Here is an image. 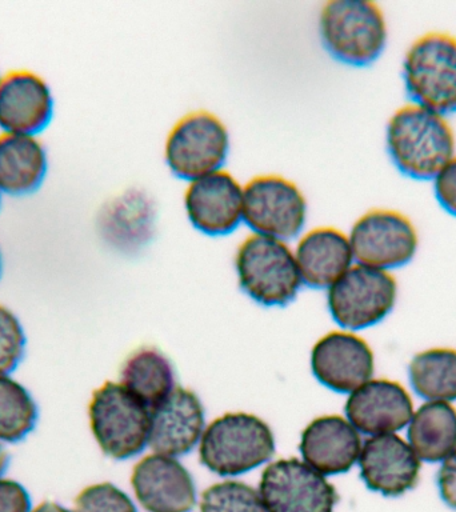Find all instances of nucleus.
I'll return each instance as SVG.
<instances>
[{"instance_id": "10", "label": "nucleus", "mask_w": 456, "mask_h": 512, "mask_svg": "<svg viewBox=\"0 0 456 512\" xmlns=\"http://www.w3.org/2000/svg\"><path fill=\"white\" fill-rule=\"evenodd\" d=\"M258 491L267 512H334L339 502L334 484L298 458L268 464Z\"/></svg>"}, {"instance_id": "20", "label": "nucleus", "mask_w": 456, "mask_h": 512, "mask_svg": "<svg viewBox=\"0 0 456 512\" xmlns=\"http://www.w3.org/2000/svg\"><path fill=\"white\" fill-rule=\"evenodd\" d=\"M294 255L302 282L319 290L330 288L354 264L348 235L332 227L308 232Z\"/></svg>"}, {"instance_id": "28", "label": "nucleus", "mask_w": 456, "mask_h": 512, "mask_svg": "<svg viewBox=\"0 0 456 512\" xmlns=\"http://www.w3.org/2000/svg\"><path fill=\"white\" fill-rule=\"evenodd\" d=\"M72 512H138L126 492L104 482L84 488L75 499Z\"/></svg>"}, {"instance_id": "19", "label": "nucleus", "mask_w": 456, "mask_h": 512, "mask_svg": "<svg viewBox=\"0 0 456 512\" xmlns=\"http://www.w3.org/2000/svg\"><path fill=\"white\" fill-rule=\"evenodd\" d=\"M362 434L346 416L323 415L308 423L300 436L303 462L324 476L346 474L358 464Z\"/></svg>"}, {"instance_id": "8", "label": "nucleus", "mask_w": 456, "mask_h": 512, "mask_svg": "<svg viewBox=\"0 0 456 512\" xmlns=\"http://www.w3.org/2000/svg\"><path fill=\"white\" fill-rule=\"evenodd\" d=\"M348 239L354 262L388 272L406 267L419 250L414 222L391 208H374L360 216Z\"/></svg>"}, {"instance_id": "30", "label": "nucleus", "mask_w": 456, "mask_h": 512, "mask_svg": "<svg viewBox=\"0 0 456 512\" xmlns=\"http://www.w3.org/2000/svg\"><path fill=\"white\" fill-rule=\"evenodd\" d=\"M436 202L456 218V155L432 180Z\"/></svg>"}, {"instance_id": "2", "label": "nucleus", "mask_w": 456, "mask_h": 512, "mask_svg": "<svg viewBox=\"0 0 456 512\" xmlns=\"http://www.w3.org/2000/svg\"><path fill=\"white\" fill-rule=\"evenodd\" d=\"M198 448L207 470L219 476L242 475L274 456V432L259 416L228 412L204 428Z\"/></svg>"}, {"instance_id": "34", "label": "nucleus", "mask_w": 456, "mask_h": 512, "mask_svg": "<svg viewBox=\"0 0 456 512\" xmlns=\"http://www.w3.org/2000/svg\"><path fill=\"white\" fill-rule=\"evenodd\" d=\"M8 467V454L7 451L4 450L3 444L0 443V478H2L4 472H6Z\"/></svg>"}, {"instance_id": "35", "label": "nucleus", "mask_w": 456, "mask_h": 512, "mask_svg": "<svg viewBox=\"0 0 456 512\" xmlns=\"http://www.w3.org/2000/svg\"><path fill=\"white\" fill-rule=\"evenodd\" d=\"M2 270H3V258H2V251H0V276H2Z\"/></svg>"}, {"instance_id": "21", "label": "nucleus", "mask_w": 456, "mask_h": 512, "mask_svg": "<svg viewBox=\"0 0 456 512\" xmlns=\"http://www.w3.org/2000/svg\"><path fill=\"white\" fill-rule=\"evenodd\" d=\"M48 174V155L39 136L0 134V194H35Z\"/></svg>"}, {"instance_id": "36", "label": "nucleus", "mask_w": 456, "mask_h": 512, "mask_svg": "<svg viewBox=\"0 0 456 512\" xmlns=\"http://www.w3.org/2000/svg\"><path fill=\"white\" fill-rule=\"evenodd\" d=\"M2 198H3V195L0 194V206H2Z\"/></svg>"}, {"instance_id": "7", "label": "nucleus", "mask_w": 456, "mask_h": 512, "mask_svg": "<svg viewBox=\"0 0 456 512\" xmlns=\"http://www.w3.org/2000/svg\"><path fill=\"white\" fill-rule=\"evenodd\" d=\"M399 284L392 272L352 264L327 292L332 319L346 331L382 323L398 302Z\"/></svg>"}, {"instance_id": "1", "label": "nucleus", "mask_w": 456, "mask_h": 512, "mask_svg": "<svg viewBox=\"0 0 456 512\" xmlns=\"http://www.w3.org/2000/svg\"><path fill=\"white\" fill-rule=\"evenodd\" d=\"M386 148L400 174L432 182L456 155V135L448 116L408 102L388 120Z\"/></svg>"}, {"instance_id": "9", "label": "nucleus", "mask_w": 456, "mask_h": 512, "mask_svg": "<svg viewBox=\"0 0 456 512\" xmlns=\"http://www.w3.org/2000/svg\"><path fill=\"white\" fill-rule=\"evenodd\" d=\"M230 150L227 128L207 111L191 112L168 134L166 162L180 179L196 180L220 171Z\"/></svg>"}, {"instance_id": "25", "label": "nucleus", "mask_w": 456, "mask_h": 512, "mask_svg": "<svg viewBox=\"0 0 456 512\" xmlns=\"http://www.w3.org/2000/svg\"><path fill=\"white\" fill-rule=\"evenodd\" d=\"M120 383L150 410L176 387L170 360L152 347L140 348L128 356L120 372Z\"/></svg>"}, {"instance_id": "6", "label": "nucleus", "mask_w": 456, "mask_h": 512, "mask_svg": "<svg viewBox=\"0 0 456 512\" xmlns=\"http://www.w3.org/2000/svg\"><path fill=\"white\" fill-rule=\"evenodd\" d=\"M235 266L242 290L262 306H286L302 284L295 255L283 240L248 236L240 244Z\"/></svg>"}, {"instance_id": "16", "label": "nucleus", "mask_w": 456, "mask_h": 512, "mask_svg": "<svg viewBox=\"0 0 456 512\" xmlns=\"http://www.w3.org/2000/svg\"><path fill=\"white\" fill-rule=\"evenodd\" d=\"M131 486L148 512H191L196 504L194 478L174 456H144L132 470Z\"/></svg>"}, {"instance_id": "22", "label": "nucleus", "mask_w": 456, "mask_h": 512, "mask_svg": "<svg viewBox=\"0 0 456 512\" xmlns=\"http://www.w3.org/2000/svg\"><path fill=\"white\" fill-rule=\"evenodd\" d=\"M404 431V438L423 463L443 462L456 450L455 403L422 402Z\"/></svg>"}, {"instance_id": "5", "label": "nucleus", "mask_w": 456, "mask_h": 512, "mask_svg": "<svg viewBox=\"0 0 456 512\" xmlns=\"http://www.w3.org/2000/svg\"><path fill=\"white\" fill-rule=\"evenodd\" d=\"M90 427L100 450L116 460L134 458L150 436V408L122 383L106 382L92 395Z\"/></svg>"}, {"instance_id": "33", "label": "nucleus", "mask_w": 456, "mask_h": 512, "mask_svg": "<svg viewBox=\"0 0 456 512\" xmlns=\"http://www.w3.org/2000/svg\"><path fill=\"white\" fill-rule=\"evenodd\" d=\"M31 512H72L67 510L66 507L60 506V504L55 502H44L39 504L38 507L34 508Z\"/></svg>"}, {"instance_id": "18", "label": "nucleus", "mask_w": 456, "mask_h": 512, "mask_svg": "<svg viewBox=\"0 0 456 512\" xmlns=\"http://www.w3.org/2000/svg\"><path fill=\"white\" fill-rule=\"evenodd\" d=\"M188 219L203 234H231L243 219V188L224 171L192 180L184 196Z\"/></svg>"}, {"instance_id": "27", "label": "nucleus", "mask_w": 456, "mask_h": 512, "mask_svg": "<svg viewBox=\"0 0 456 512\" xmlns=\"http://www.w3.org/2000/svg\"><path fill=\"white\" fill-rule=\"evenodd\" d=\"M200 512H267L262 496L250 484L223 480L203 492Z\"/></svg>"}, {"instance_id": "32", "label": "nucleus", "mask_w": 456, "mask_h": 512, "mask_svg": "<svg viewBox=\"0 0 456 512\" xmlns=\"http://www.w3.org/2000/svg\"><path fill=\"white\" fill-rule=\"evenodd\" d=\"M436 486L444 504L456 511V450L439 463Z\"/></svg>"}, {"instance_id": "3", "label": "nucleus", "mask_w": 456, "mask_h": 512, "mask_svg": "<svg viewBox=\"0 0 456 512\" xmlns=\"http://www.w3.org/2000/svg\"><path fill=\"white\" fill-rule=\"evenodd\" d=\"M319 32L332 58L352 67L375 63L386 50L388 26L378 4L331 0L320 12Z\"/></svg>"}, {"instance_id": "29", "label": "nucleus", "mask_w": 456, "mask_h": 512, "mask_svg": "<svg viewBox=\"0 0 456 512\" xmlns=\"http://www.w3.org/2000/svg\"><path fill=\"white\" fill-rule=\"evenodd\" d=\"M26 335L18 316L0 304V376L10 375L24 355Z\"/></svg>"}, {"instance_id": "23", "label": "nucleus", "mask_w": 456, "mask_h": 512, "mask_svg": "<svg viewBox=\"0 0 456 512\" xmlns=\"http://www.w3.org/2000/svg\"><path fill=\"white\" fill-rule=\"evenodd\" d=\"M100 224L108 242L119 250H140L154 231V204L142 191H128L108 204Z\"/></svg>"}, {"instance_id": "37", "label": "nucleus", "mask_w": 456, "mask_h": 512, "mask_svg": "<svg viewBox=\"0 0 456 512\" xmlns=\"http://www.w3.org/2000/svg\"><path fill=\"white\" fill-rule=\"evenodd\" d=\"M2 75H3L2 72H0V78H2Z\"/></svg>"}, {"instance_id": "12", "label": "nucleus", "mask_w": 456, "mask_h": 512, "mask_svg": "<svg viewBox=\"0 0 456 512\" xmlns=\"http://www.w3.org/2000/svg\"><path fill=\"white\" fill-rule=\"evenodd\" d=\"M358 466L368 490L394 499L418 486L423 462L402 434H388L363 440Z\"/></svg>"}, {"instance_id": "17", "label": "nucleus", "mask_w": 456, "mask_h": 512, "mask_svg": "<svg viewBox=\"0 0 456 512\" xmlns=\"http://www.w3.org/2000/svg\"><path fill=\"white\" fill-rule=\"evenodd\" d=\"M206 428V416L198 395L183 387L150 410L148 446L156 454L183 456L199 446Z\"/></svg>"}, {"instance_id": "24", "label": "nucleus", "mask_w": 456, "mask_h": 512, "mask_svg": "<svg viewBox=\"0 0 456 512\" xmlns=\"http://www.w3.org/2000/svg\"><path fill=\"white\" fill-rule=\"evenodd\" d=\"M412 394L423 402H456V348L430 347L416 352L407 367Z\"/></svg>"}, {"instance_id": "31", "label": "nucleus", "mask_w": 456, "mask_h": 512, "mask_svg": "<svg viewBox=\"0 0 456 512\" xmlns=\"http://www.w3.org/2000/svg\"><path fill=\"white\" fill-rule=\"evenodd\" d=\"M32 503L26 488L14 479L0 478V512H31Z\"/></svg>"}, {"instance_id": "26", "label": "nucleus", "mask_w": 456, "mask_h": 512, "mask_svg": "<svg viewBox=\"0 0 456 512\" xmlns=\"http://www.w3.org/2000/svg\"><path fill=\"white\" fill-rule=\"evenodd\" d=\"M31 392L10 375L0 376V443H18L38 422Z\"/></svg>"}, {"instance_id": "4", "label": "nucleus", "mask_w": 456, "mask_h": 512, "mask_svg": "<svg viewBox=\"0 0 456 512\" xmlns=\"http://www.w3.org/2000/svg\"><path fill=\"white\" fill-rule=\"evenodd\" d=\"M410 103L450 116L456 112V36L430 31L407 48L402 62Z\"/></svg>"}, {"instance_id": "14", "label": "nucleus", "mask_w": 456, "mask_h": 512, "mask_svg": "<svg viewBox=\"0 0 456 512\" xmlns=\"http://www.w3.org/2000/svg\"><path fill=\"white\" fill-rule=\"evenodd\" d=\"M311 370L324 387L351 394L374 378V350L356 332L331 331L312 348Z\"/></svg>"}, {"instance_id": "15", "label": "nucleus", "mask_w": 456, "mask_h": 512, "mask_svg": "<svg viewBox=\"0 0 456 512\" xmlns=\"http://www.w3.org/2000/svg\"><path fill=\"white\" fill-rule=\"evenodd\" d=\"M55 114L47 80L35 72L14 70L0 78V134L40 136Z\"/></svg>"}, {"instance_id": "13", "label": "nucleus", "mask_w": 456, "mask_h": 512, "mask_svg": "<svg viewBox=\"0 0 456 512\" xmlns=\"http://www.w3.org/2000/svg\"><path fill=\"white\" fill-rule=\"evenodd\" d=\"M412 395L399 380L374 376L348 394L344 412L362 435L400 434L415 410Z\"/></svg>"}, {"instance_id": "11", "label": "nucleus", "mask_w": 456, "mask_h": 512, "mask_svg": "<svg viewBox=\"0 0 456 512\" xmlns=\"http://www.w3.org/2000/svg\"><path fill=\"white\" fill-rule=\"evenodd\" d=\"M307 203L299 188L278 175L256 176L243 188V220L256 235L295 238L306 223Z\"/></svg>"}]
</instances>
